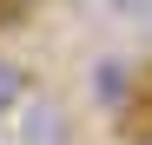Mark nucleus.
I'll return each mask as SVG.
<instances>
[{"instance_id": "39448f33", "label": "nucleus", "mask_w": 152, "mask_h": 145, "mask_svg": "<svg viewBox=\"0 0 152 145\" xmlns=\"http://www.w3.org/2000/svg\"><path fill=\"white\" fill-rule=\"evenodd\" d=\"M145 145H152V138H145Z\"/></svg>"}, {"instance_id": "f03ea898", "label": "nucleus", "mask_w": 152, "mask_h": 145, "mask_svg": "<svg viewBox=\"0 0 152 145\" xmlns=\"http://www.w3.org/2000/svg\"><path fill=\"white\" fill-rule=\"evenodd\" d=\"M86 92H93V106H106V112H132V99H139L132 59H119V53H99V59L86 66Z\"/></svg>"}, {"instance_id": "f257e3e1", "label": "nucleus", "mask_w": 152, "mask_h": 145, "mask_svg": "<svg viewBox=\"0 0 152 145\" xmlns=\"http://www.w3.org/2000/svg\"><path fill=\"white\" fill-rule=\"evenodd\" d=\"M13 138H20V145H73L80 132H73L66 99H53V92H27V106L13 112Z\"/></svg>"}, {"instance_id": "7ed1b4c3", "label": "nucleus", "mask_w": 152, "mask_h": 145, "mask_svg": "<svg viewBox=\"0 0 152 145\" xmlns=\"http://www.w3.org/2000/svg\"><path fill=\"white\" fill-rule=\"evenodd\" d=\"M27 92H33V72L20 66V59L0 53V119H13L20 106H27Z\"/></svg>"}, {"instance_id": "20e7f679", "label": "nucleus", "mask_w": 152, "mask_h": 145, "mask_svg": "<svg viewBox=\"0 0 152 145\" xmlns=\"http://www.w3.org/2000/svg\"><path fill=\"white\" fill-rule=\"evenodd\" d=\"M33 7H40V0H0V27H20Z\"/></svg>"}]
</instances>
